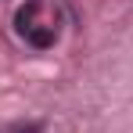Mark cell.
Instances as JSON below:
<instances>
[{
	"mask_svg": "<svg viewBox=\"0 0 133 133\" xmlns=\"http://www.w3.org/2000/svg\"><path fill=\"white\" fill-rule=\"evenodd\" d=\"M40 11H43V0H29L22 11L15 15V25H18V36H22L25 43L50 47L58 40V25L50 22V18H40Z\"/></svg>",
	"mask_w": 133,
	"mask_h": 133,
	"instance_id": "1",
	"label": "cell"
},
{
	"mask_svg": "<svg viewBox=\"0 0 133 133\" xmlns=\"http://www.w3.org/2000/svg\"><path fill=\"white\" fill-rule=\"evenodd\" d=\"M11 133H40V122H29V126H18V130H11Z\"/></svg>",
	"mask_w": 133,
	"mask_h": 133,
	"instance_id": "2",
	"label": "cell"
}]
</instances>
